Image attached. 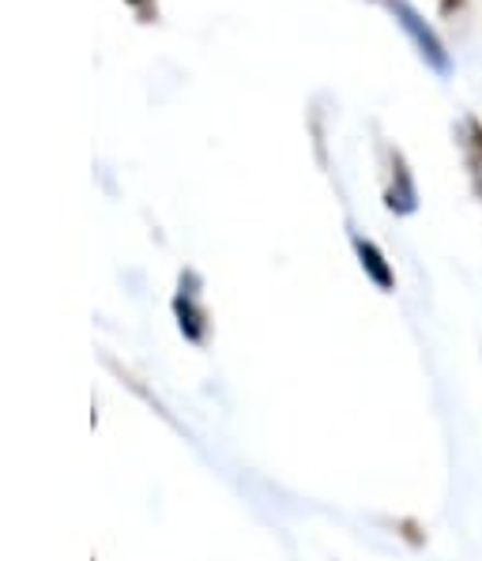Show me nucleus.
<instances>
[{"label": "nucleus", "instance_id": "nucleus-1", "mask_svg": "<svg viewBox=\"0 0 482 561\" xmlns=\"http://www.w3.org/2000/svg\"><path fill=\"white\" fill-rule=\"evenodd\" d=\"M392 12H395V20H400V27L411 34V42L418 46V54L426 57V65H434L441 76L449 72V54H445L441 38H437V34L426 27V20H422L415 8H408L403 0H392Z\"/></svg>", "mask_w": 482, "mask_h": 561}, {"label": "nucleus", "instance_id": "nucleus-2", "mask_svg": "<svg viewBox=\"0 0 482 561\" xmlns=\"http://www.w3.org/2000/svg\"><path fill=\"white\" fill-rule=\"evenodd\" d=\"M355 249H358V256H362V267H366L369 275H374V283L381 290H392V267L389 261L381 256V249L374 245V241H362L355 238Z\"/></svg>", "mask_w": 482, "mask_h": 561}]
</instances>
